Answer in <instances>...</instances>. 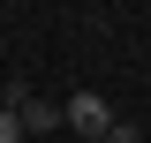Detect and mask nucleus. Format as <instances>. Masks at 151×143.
I'll return each mask as SVG.
<instances>
[{"mask_svg":"<svg viewBox=\"0 0 151 143\" xmlns=\"http://www.w3.org/2000/svg\"><path fill=\"white\" fill-rule=\"evenodd\" d=\"M0 143H23V121H15L8 106H0Z\"/></svg>","mask_w":151,"mask_h":143,"instance_id":"20e7f679","label":"nucleus"},{"mask_svg":"<svg viewBox=\"0 0 151 143\" xmlns=\"http://www.w3.org/2000/svg\"><path fill=\"white\" fill-rule=\"evenodd\" d=\"M15 121H23V136H45V128H60V106L23 90V98H15Z\"/></svg>","mask_w":151,"mask_h":143,"instance_id":"f03ea898","label":"nucleus"},{"mask_svg":"<svg viewBox=\"0 0 151 143\" xmlns=\"http://www.w3.org/2000/svg\"><path fill=\"white\" fill-rule=\"evenodd\" d=\"M98 143H144V136H136V121H113V128H106Z\"/></svg>","mask_w":151,"mask_h":143,"instance_id":"7ed1b4c3","label":"nucleus"},{"mask_svg":"<svg viewBox=\"0 0 151 143\" xmlns=\"http://www.w3.org/2000/svg\"><path fill=\"white\" fill-rule=\"evenodd\" d=\"M60 128H76V143H98V136L113 128V106L98 98V90H76L68 106H60Z\"/></svg>","mask_w":151,"mask_h":143,"instance_id":"f257e3e1","label":"nucleus"}]
</instances>
